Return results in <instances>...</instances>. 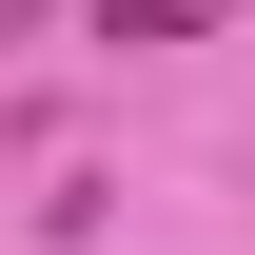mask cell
<instances>
[{
  "instance_id": "obj_1",
  "label": "cell",
  "mask_w": 255,
  "mask_h": 255,
  "mask_svg": "<svg viewBox=\"0 0 255 255\" xmlns=\"http://www.w3.org/2000/svg\"><path fill=\"white\" fill-rule=\"evenodd\" d=\"M236 0H98V39H216Z\"/></svg>"
}]
</instances>
